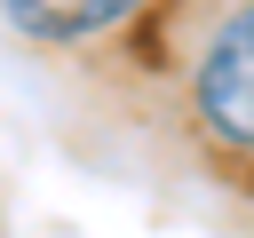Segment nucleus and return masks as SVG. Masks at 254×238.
<instances>
[{"mask_svg":"<svg viewBox=\"0 0 254 238\" xmlns=\"http://www.w3.org/2000/svg\"><path fill=\"white\" fill-rule=\"evenodd\" d=\"M143 0H0V16L24 32V40H40V48H71V40H95V32H111L119 16H135Z\"/></svg>","mask_w":254,"mask_h":238,"instance_id":"f03ea898","label":"nucleus"},{"mask_svg":"<svg viewBox=\"0 0 254 238\" xmlns=\"http://www.w3.org/2000/svg\"><path fill=\"white\" fill-rule=\"evenodd\" d=\"M190 111H198V127H206L222 151L254 159V0H238V8L214 24V40L198 48Z\"/></svg>","mask_w":254,"mask_h":238,"instance_id":"f257e3e1","label":"nucleus"}]
</instances>
